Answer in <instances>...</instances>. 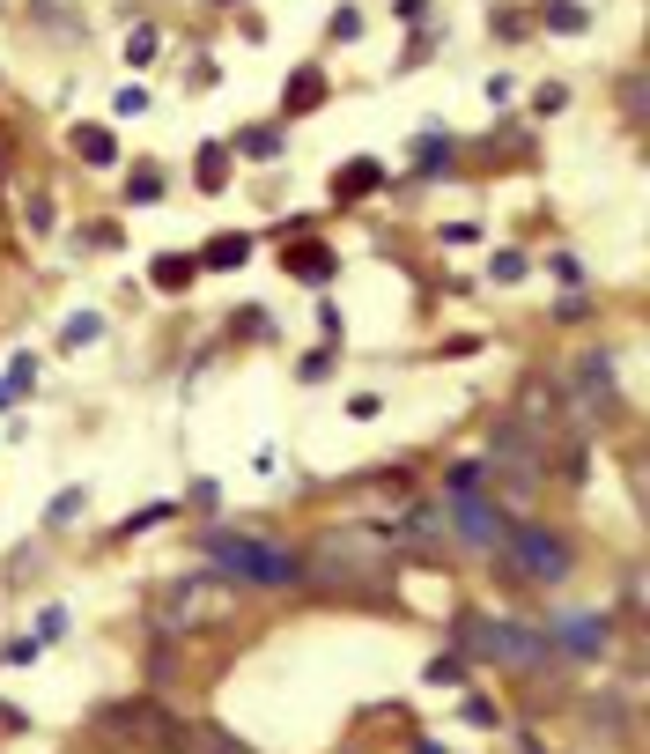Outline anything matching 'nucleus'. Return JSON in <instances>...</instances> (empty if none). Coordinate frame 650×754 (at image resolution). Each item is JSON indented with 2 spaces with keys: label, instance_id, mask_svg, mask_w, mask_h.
Here are the masks:
<instances>
[{
  "label": "nucleus",
  "instance_id": "obj_4",
  "mask_svg": "<svg viewBox=\"0 0 650 754\" xmlns=\"http://www.w3.org/2000/svg\"><path fill=\"white\" fill-rule=\"evenodd\" d=\"M229 607V584H178V621H215Z\"/></svg>",
  "mask_w": 650,
  "mask_h": 754
},
{
  "label": "nucleus",
  "instance_id": "obj_1",
  "mask_svg": "<svg viewBox=\"0 0 650 754\" xmlns=\"http://www.w3.org/2000/svg\"><path fill=\"white\" fill-rule=\"evenodd\" d=\"M215 562L237 577H259V584H289L296 577V555L274 548V540H252V533H222L215 540Z\"/></svg>",
  "mask_w": 650,
  "mask_h": 754
},
{
  "label": "nucleus",
  "instance_id": "obj_6",
  "mask_svg": "<svg viewBox=\"0 0 650 754\" xmlns=\"http://www.w3.org/2000/svg\"><path fill=\"white\" fill-rule=\"evenodd\" d=\"M562 644L577 651V658H599V651H606V621H591V614H569V621H562Z\"/></svg>",
  "mask_w": 650,
  "mask_h": 754
},
{
  "label": "nucleus",
  "instance_id": "obj_7",
  "mask_svg": "<svg viewBox=\"0 0 650 754\" xmlns=\"http://www.w3.org/2000/svg\"><path fill=\"white\" fill-rule=\"evenodd\" d=\"M237 259H252L244 237H215V244H207V267H237Z\"/></svg>",
  "mask_w": 650,
  "mask_h": 754
},
{
  "label": "nucleus",
  "instance_id": "obj_8",
  "mask_svg": "<svg viewBox=\"0 0 650 754\" xmlns=\"http://www.w3.org/2000/svg\"><path fill=\"white\" fill-rule=\"evenodd\" d=\"M74 141H82V156H89V163H111V134H97V126H82Z\"/></svg>",
  "mask_w": 650,
  "mask_h": 754
},
{
  "label": "nucleus",
  "instance_id": "obj_5",
  "mask_svg": "<svg viewBox=\"0 0 650 754\" xmlns=\"http://www.w3.org/2000/svg\"><path fill=\"white\" fill-rule=\"evenodd\" d=\"M458 533H466V540H481V548H488V540H503V518H495L488 503L458 496Z\"/></svg>",
  "mask_w": 650,
  "mask_h": 754
},
{
  "label": "nucleus",
  "instance_id": "obj_3",
  "mask_svg": "<svg viewBox=\"0 0 650 754\" xmlns=\"http://www.w3.org/2000/svg\"><path fill=\"white\" fill-rule=\"evenodd\" d=\"M503 540L518 548V562H525V570H532V577H547V584L569 570V555H562V540H554V533H503Z\"/></svg>",
  "mask_w": 650,
  "mask_h": 754
},
{
  "label": "nucleus",
  "instance_id": "obj_9",
  "mask_svg": "<svg viewBox=\"0 0 650 754\" xmlns=\"http://www.w3.org/2000/svg\"><path fill=\"white\" fill-rule=\"evenodd\" d=\"M289 104L303 111V104H318V74H296V89H289Z\"/></svg>",
  "mask_w": 650,
  "mask_h": 754
},
{
  "label": "nucleus",
  "instance_id": "obj_2",
  "mask_svg": "<svg viewBox=\"0 0 650 754\" xmlns=\"http://www.w3.org/2000/svg\"><path fill=\"white\" fill-rule=\"evenodd\" d=\"M466 644H473V651H488V658H503V666H532V658L547 651L532 629H510V621H473Z\"/></svg>",
  "mask_w": 650,
  "mask_h": 754
}]
</instances>
